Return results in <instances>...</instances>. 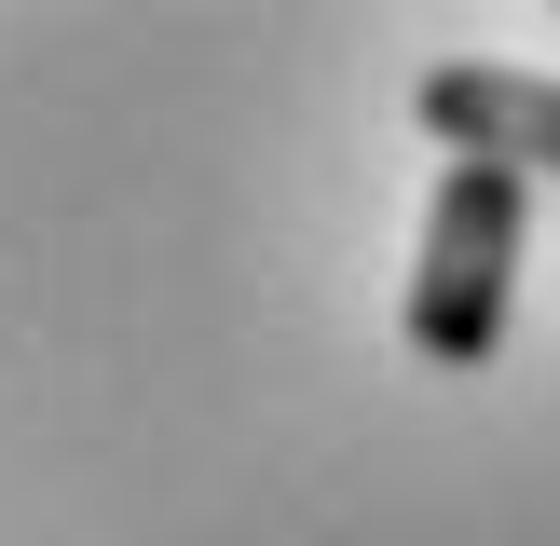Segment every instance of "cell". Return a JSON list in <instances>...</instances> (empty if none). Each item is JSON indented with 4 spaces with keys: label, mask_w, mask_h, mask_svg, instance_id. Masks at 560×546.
I'll return each mask as SVG.
<instances>
[{
    "label": "cell",
    "mask_w": 560,
    "mask_h": 546,
    "mask_svg": "<svg viewBox=\"0 0 560 546\" xmlns=\"http://www.w3.org/2000/svg\"><path fill=\"white\" fill-rule=\"evenodd\" d=\"M520 233H534V191L506 164H438V205H424V260H410V355L424 369H479L506 342V300H520Z\"/></svg>",
    "instance_id": "1"
},
{
    "label": "cell",
    "mask_w": 560,
    "mask_h": 546,
    "mask_svg": "<svg viewBox=\"0 0 560 546\" xmlns=\"http://www.w3.org/2000/svg\"><path fill=\"white\" fill-rule=\"evenodd\" d=\"M410 109H424V136L452 164H506L520 191L560 178V82L547 69H492V55H465V69H424V82H410Z\"/></svg>",
    "instance_id": "2"
}]
</instances>
